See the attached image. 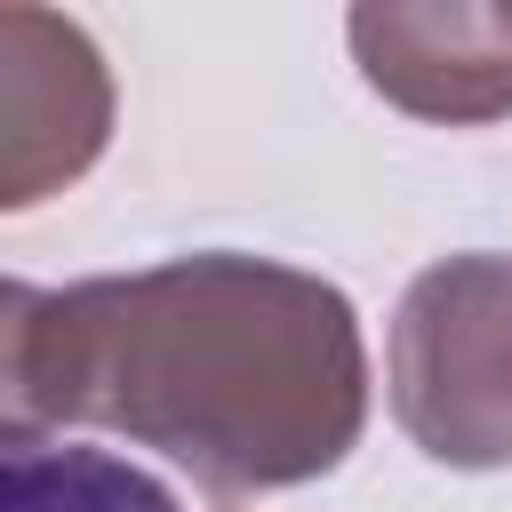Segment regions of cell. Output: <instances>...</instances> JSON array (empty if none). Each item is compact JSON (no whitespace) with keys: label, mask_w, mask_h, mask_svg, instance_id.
<instances>
[{"label":"cell","mask_w":512,"mask_h":512,"mask_svg":"<svg viewBox=\"0 0 512 512\" xmlns=\"http://www.w3.org/2000/svg\"><path fill=\"white\" fill-rule=\"evenodd\" d=\"M0 512H184V504L112 448L0 440Z\"/></svg>","instance_id":"obj_5"},{"label":"cell","mask_w":512,"mask_h":512,"mask_svg":"<svg viewBox=\"0 0 512 512\" xmlns=\"http://www.w3.org/2000/svg\"><path fill=\"white\" fill-rule=\"evenodd\" d=\"M48 432L160 448L216 496L328 480L368 432V344L336 280L200 248L152 272L48 288Z\"/></svg>","instance_id":"obj_1"},{"label":"cell","mask_w":512,"mask_h":512,"mask_svg":"<svg viewBox=\"0 0 512 512\" xmlns=\"http://www.w3.org/2000/svg\"><path fill=\"white\" fill-rule=\"evenodd\" d=\"M344 40L360 80L408 120L480 128L512 112V0H368Z\"/></svg>","instance_id":"obj_4"},{"label":"cell","mask_w":512,"mask_h":512,"mask_svg":"<svg viewBox=\"0 0 512 512\" xmlns=\"http://www.w3.org/2000/svg\"><path fill=\"white\" fill-rule=\"evenodd\" d=\"M392 424L448 472L512 464V256L464 248L408 280L384 352Z\"/></svg>","instance_id":"obj_2"},{"label":"cell","mask_w":512,"mask_h":512,"mask_svg":"<svg viewBox=\"0 0 512 512\" xmlns=\"http://www.w3.org/2000/svg\"><path fill=\"white\" fill-rule=\"evenodd\" d=\"M112 64L64 8L0 0V216L72 192L112 144Z\"/></svg>","instance_id":"obj_3"},{"label":"cell","mask_w":512,"mask_h":512,"mask_svg":"<svg viewBox=\"0 0 512 512\" xmlns=\"http://www.w3.org/2000/svg\"><path fill=\"white\" fill-rule=\"evenodd\" d=\"M40 312L48 288L0 280V440H56L40 408Z\"/></svg>","instance_id":"obj_6"}]
</instances>
